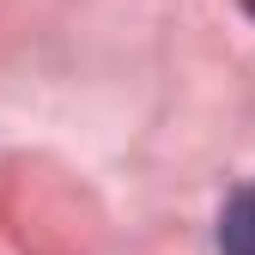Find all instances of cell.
Returning a JSON list of instances; mask_svg holds the SVG:
<instances>
[{
	"mask_svg": "<svg viewBox=\"0 0 255 255\" xmlns=\"http://www.w3.org/2000/svg\"><path fill=\"white\" fill-rule=\"evenodd\" d=\"M219 255H255V182L237 188L219 213Z\"/></svg>",
	"mask_w": 255,
	"mask_h": 255,
	"instance_id": "cell-1",
	"label": "cell"
},
{
	"mask_svg": "<svg viewBox=\"0 0 255 255\" xmlns=\"http://www.w3.org/2000/svg\"><path fill=\"white\" fill-rule=\"evenodd\" d=\"M249 6H255V0H249Z\"/></svg>",
	"mask_w": 255,
	"mask_h": 255,
	"instance_id": "cell-2",
	"label": "cell"
}]
</instances>
